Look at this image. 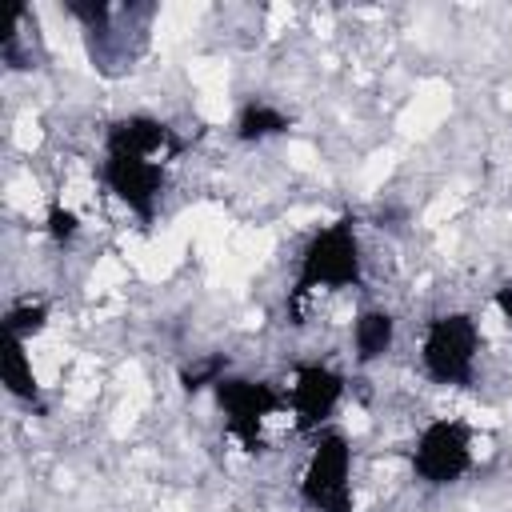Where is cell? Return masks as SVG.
<instances>
[{"label":"cell","instance_id":"2","mask_svg":"<svg viewBox=\"0 0 512 512\" xmlns=\"http://www.w3.org/2000/svg\"><path fill=\"white\" fill-rule=\"evenodd\" d=\"M364 272V256H360V240L352 220H336L328 228H320L304 256H300V276H296V296L308 292H340V288H356Z\"/></svg>","mask_w":512,"mask_h":512},{"label":"cell","instance_id":"11","mask_svg":"<svg viewBox=\"0 0 512 512\" xmlns=\"http://www.w3.org/2000/svg\"><path fill=\"white\" fill-rule=\"evenodd\" d=\"M44 304H16V308H8V316H4V336H16V340H32L36 332H44Z\"/></svg>","mask_w":512,"mask_h":512},{"label":"cell","instance_id":"5","mask_svg":"<svg viewBox=\"0 0 512 512\" xmlns=\"http://www.w3.org/2000/svg\"><path fill=\"white\" fill-rule=\"evenodd\" d=\"M212 392H216V404L228 420V432L240 436L248 448H260V428H264L268 416L280 412L284 396L272 384L248 380V376H224Z\"/></svg>","mask_w":512,"mask_h":512},{"label":"cell","instance_id":"12","mask_svg":"<svg viewBox=\"0 0 512 512\" xmlns=\"http://www.w3.org/2000/svg\"><path fill=\"white\" fill-rule=\"evenodd\" d=\"M48 232H52L56 240H68V236H76V232H80V220H76V212L56 204V208L48 212Z\"/></svg>","mask_w":512,"mask_h":512},{"label":"cell","instance_id":"7","mask_svg":"<svg viewBox=\"0 0 512 512\" xmlns=\"http://www.w3.org/2000/svg\"><path fill=\"white\" fill-rule=\"evenodd\" d=\"M344 396V376L332 372L328 364H304L296 372V384H292V416H296V428L300 432H320L336 404Z\"/></svg>","mask_w":512,"mask_h":512},{"label":"cell","instance_id":"9","mask_svg":"<svg viewBox=\"0 0 512 512\" xmlns=\"http://www.w3.org/2000/svg\"><path fill=\"white\" fill-rule=\"evenodd\" d=\"M0 380L8 388V396L16 400H36V372H32V356L28 344L16 336H4V352H0Z\"/></svg>","mask_w":512,"mask_h":512},{"label":"cell","instance_id":"4","mask_svg":"<svg viewBox=\"0 0 512 512\" xmlns=\"http://www.w3.org/2000/svg\"><path fill=\"white\" fill-rule=\"evenodd\" d=\"M472 468V428L464 420H428L412 448V472L428 488H448Z\"/></svg>","mask_w":512,"mask_h":512},{"label":"cell","instance_id":"13","mask_svg":"<svg viewBox=\"0 0 512 512\" xmlns=\"http://www.w3.org/2000/svg\"><path fill=\"white\" fill-rule=\"evenodd\" d=\"M496 308H500V312H504V320L512 324V284H504V288L496 292Z\"/></svg>","mask_w":512,"mask_h":512},{"label":"cell","instance_id":"1","mask_svg":"<svg viewBox=\"0 0 512 512\" xmlns=\"http://www.w3.org/2000/svg\"><path fill=\"white\" fill-rule=\"evenodd\" d=\"M480 360V324L468 312H444L428 320L420 340V368L432 384L468 388L476 380Z\"/></svg>","mask_w":512,"mask_h":512},{"label":"cell","instance_id":"6","mask_svg":"<svg viewBox=\"0 0 512 512\" xmlns=\"http://www.w3.org/2000/svg\"><path fill=\"white\" fill-rule=\"evenodd\" d=\"M104 184L116 200H124L140 220L156 212L160 188H164V160L128 152V148H104Z\"/></svg>","mask_w":512,"mask_h":512},{"label":"cell","instance_id":"8","mask_svg":"<svg viewBox=\"0 0 512 512\" xmlns=\"http://www.w3.org/2000/svg\"><path fill=\"white\" fill-rule=\"evenodd\" d=\"M396 344V320L384 308H364L352 320V348H356V364H376L392 352Z\"/></svg>","mask_w":512,"mask_h":512},{"label":"cell","instance_id":"10","mask_svg":"<svg viewBox=\"0 0 512 512\" xmlns=\"http://www.w3.org/2000/svg\"><path fill=\"white\" fill-rule=\"evenodd\" d=\"M280 132H288V116L280 112V108H272V104H248L244 112H240V120H236V136L240 140H248V144H260V140H268V136H280Z\"/></svg>","mask_w":512,"mask_h":512},{"label":"cell","instance_id":"3","mask_svg":"<svg viewBox=\"0 0 512 512\" xmlns=\"http://www.w3.org/2000/svg\"><path fill=\"white\" fill-rule=\"evenodd\" d=\"M300 496L316 512H356L352 508V448L340 432H316L312 456L300 476Z\"/></svg>","mask_w":512,"mask_h":512}]
</instances>
